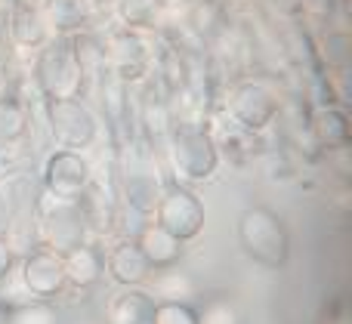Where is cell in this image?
Wrapping results in <instances>:
<instances>
[{
    "label": "cell",
    "mask_w": 352,
    "mask_h": 324,
    "mask_svg": "<svg viewBox=\"0 0 352 324\" xmlns=\"http://www.w3.org/2000/svg\"><path fill=\"white\" fill-rule=\"evenodd\" d=\"M238 244L244 247L254 263L266 269H281L291 257V235L275 210L269 207H248L238 220Z\"/></svg>",
    "instance_id": "1"
},
{
    "label": "cell",
    "mask_w": 352,
    "mask_h": 324,
    "mask_svg": "<svg viewBox=\"0 0 352 324\" xmlns=\"http://www.w3.org/2000/svg\"><path fill=\"white\" fill-rule=\"evenodd\" d=\"M167 152H170V164L179 179L204 183L217 173L219 148L210 130L198 127V124H173L170 136H167Z\"/></svg>",
    "instance_id": "2"
},
{
    "label": "cell",
    "mask_w": 352,
    "mask_h": 324,
    "mask_svg": "<svg viewBox=\"0 0 352 324\" xmlns=\"http://www.w3.org/2000/svg\"><path fill=\"white\" fill-rule=\"evenodd\" d=\"M34 80L47 102L50 99L84 96V71H80L78 53H74V40L56 37L53 43H47L43 53L37 56Z\"/></svg>",
    "instance_id": "3"
},
{
    "label": "cell",
    "mask_w": 352,
    "mask_h": 324,
    "mask_svg": "<svg viewBox=\"0 0 352 324\" xmlns=\"http://www.w3.org/2000/svg\"><path fill=\"white\" fill-rule=\"evenodd\" d=\"M37 226H41L43 247L56 253H65L87 241V216L78 201L53 198L43 192V201L37 204Z\"/></svg>",
    "instance_id": "4"
},
{
    "label": "cell",
    "mask_w": 352,
    "mask_h": 324,
    "mask_svg": "<svg viewBox=\"0 0 352 324\" xmlns=\"http://www.w3.org/2000/svg\"><path fill=\"white\" fill-rule=\"evenodd\" d=\"M47 124L50 133H53L56 146L59 148H72V152H80V148L93 146L99 133V121L90 111V105L80 96L74 99H50L47 102Z\"/></svg>",
    "instance_id": "5"
},
{
    "label": "cell",
    "mask_w": 352,
    "mask_h": 324,
    "mask_svg": "<svg viewBox=\"0 0 352 324\" xmlns=\"http://www.w3.org/2000/svg\"><path fill=\"white\" fill-rule=\"evenodd\" d=\"M204 204L195 192H188L186 185H167L161 189L158 204L152 210V222H158L161 229H167L170 235H176L179 241H192L201 235L204 229Z\"/></svg>",
    "instance_id": "6"
},
{
    "label": "cell",
    "mask_w": 352,
    "mask_h": 324,
    "mask_svg": "<svg viewBox=\"0 0 352 324\" xmlns=\"http://www.w3.org/2000/svg\"><path fill=\"white\" fill-rule=\"evenodd\" d=\"M226 115L238 124V127L250 130V133H260L278 115V99L260 80H244V84H235L226 99Z\"/></svg>",
    "instance_id": "7"
},
{
    "label": "cell",
    "mask_w": 352,
    "mask_h": 324,
    "mask_svg": "<svg viewBox=\"0 0 352 324\" xmlns=\"http://www.w3.org/2000/svg\"><path fill=\"white\" fill-rule=\"evenodd\" d=\"M93 183L90 161L80 152L72 148H59L47 158L43 164V192L53 198H65V201H78Z\"/></svg>",
    "instance_id": "8"
},
{
    "label": "cell",
    "mask_w": 352,
    "mask_h": 324,
    "mask_svg": "<svg viewBox=\"0 0 352 324\" xmlns=\"http://www.w3.org/2000/svg\"><path fill=\"white\" fill-rule=\"evenodd\" d=\"M19 281H22L25 294H31L34 300H53V297H59L68 288L65 269H62V253L50 251V247L31 251L22 259Z\"/></svg>",
    "instance_id": "9"
},
{
    "label": "cell",
    "mask_w": 352,
    "mask_h": 324,
    "mask_svg": "<svg viewBox=\"0 0 352 324\" xmlns=\"http://www.w3.org/2000/svg\"><path fill=\"white\" fill-rule=\"evenodd\" d=\"M102 59L109 62V74L118 78L121 84H136L148 74L152 68V53L148 43L133 31H121L109 40V53H102Z\"/></svg>",
    "instance_id": "10"
},
{
    "label": "cell",
    "mask_w": 352,
    "mask_h": 324,
    "mask_svg": "<svg viewBox=\"0 0 352 324\" xmlns=\"http://www.w3.org/2000/svg\"><path fill=\"white\" fill-rule=\"evenodd\" d=\"M105 272L121 288H142L152 275V266L146 263V257H142L133 238H124L105 253Z\"/></svg>",
    "instance_id": "11"
},
{
    "label": "cell",
    "mask_w": 352,
    "mask_h": 324,
    "mask_svg": "<svg viewBox=\"0 0 352 324\" xmlns=\"http://www.w3.org/2000/svg\"><path fill=\"white\" fill-rule=\"evenodd\" d=\"M136 247L142 251V257H146V263L155 269H170L182 259V244L186 241H179L176 235H170L167 229H161L158 222H146V226L136 232Z\"/></svg>",
    "instance_id": "12"
},
{
    "label": "cell",
    "mask_w": 352,
    "mask_h": 324,
    "mask_svg": "<svg viewBox=\"0 0 352 324\" xmlns=\"http://www.w3.org/2000/svg\"><path fill=\"white\" fill-rule=\"evenodd\" d=\"M62 269H65V281L72 288H93L99 284V278L105 275V253L96 244H78L72 251L62 253Z\"/></svg>",
    "instance_id": "13"
},
{
    "label": "cell",
    "mask_w": 352,
    "mask_h": 324,
    "mask_svg": "<svg viewBox=\"0 0 352 324\" xmlns=\"http://www.w3.org/2000/svg\"><path fill=\"white\" fill-rule=\"evenodd\" d=\"M152 309L155 297H148V290L140 288H124L121 294L111 297V303L105 306L111 324H152Z\"/></svg>",
    "instance_id": "14"
},
{
    "label": "cell",
    "mask_w": 352,
    "mask_h": 324,
    "mask_svg": "<svg viewBox=\"0 0 352 324\" xmlns=\"http://www.w3.org/2000/svg\"><path fill=\"white\" fill-rule=\"evenodd\" d=\"M312 133H316L318 146H324L328 152L343 148L349 142V117L343 108L337 105H322V108L312 115Z\"/></svg>",
    "instance_id": "15"
},
{
    "label": "cell",
    "mask_w": 352,
    "mask_h": 324,
    "mask_svg": "<svg viewBox=\"0 0 352 324\" xmlns=\"http://www.w3.org/2000/svg\"><path fill=\"white\" fill-rule=\"evenodd\" d=\"M148 297H158L155 303L161 300H173V303H188V297L195 294V284L186 272H176L173 266L170 269H155L148 275Z\"/></svg>",
    "instance_id": "16"
},
{
    "label": "cell",
    "mask_w": 352,
    "mask_h": 324,
    "mask_svg": "<svg viewBox=\"0 0 352 324\" xmlns=\"http://www.w3.org/2000/svg\"><path fill=\"white\" fill-rule=\"evenodd\" d=\"M158 195H161V189L152 173H127V176H124V201H127V207L133 210V213L152 216L155 204H158Z\"/></svg>",
    "instance_id": "17"
},
{
    "label": "cell",
    "mask_w": 352,
    "mask_h": 324,
    "mask_svg": "<svg viewBox=\"0 0 352 324\" xmlns=\"http://www.w3.org/2000/svg\"><path fill=\"white\" fill-rule=\"evenodd\" d=\"M93 3L90 0H50L47 3V22L53 25L59 34L65 31H78L90 22Z\"/></svg>",
    "instance_id": "18"
},
{
    "label": "cell",
    "mask_w": 352,
    "mask_h": 324,
    "mask_svg": "<svg viewBox=\"0 0 352 324\" xmlns=\"http://www.w3.org/2000/svg\"><path fill=\"white\" fill-rule=\"evenodd\" d=\"M28 133V108L16 96H0V142H22Z\"/></svg>",
    "instance_id": "19"
},
{
    "label": "cell",
    "mask_w": 352,
    "mask_h": 324,
    "mask_svg": "<svg viewBox=\"0 0 352 324\" xmlns=\"http://www.w3.org/2000/svg\"><path fill=\"white\" fill-rule=\"evenodd\" d=\"M6 324H59V315L50 300H22L6 309Z\"/></svg>",
    "instance_id": "20"
},
{
    "label": "cell",
    "mask_w": 352,
    "mask_h": 324,
    "mask_svg": "<svg viewBox=\"0 0 352 324\" xmlns=\"http://www.w3.org/2000/svg\"><path fill=\"white\" fill-rule=\"evenodd\" d=\"M195 312H198V324H241L235 303L226 300V297H213Z\"/></svg>",
    "instance_id": "21"
},
{
    "label": "cell",
    "mask_w": 352,
    "mask_h": 324,
    "mask_svg": "<svg viewBox=\"0 0 352 324\" xmlns=\"http://www.w3.org/2000/svg\"><path fill=\"white\" fill-rule=\"evenodd\" d=\"M12 37H16V43H22V47H37V43H43V37H47L43 19L37 16V12H19L16 25H12Z\"/></svg>",
    "instance_id": "22"
},
{
    "label": "cell",
    "mask_w": 352,
    "mask_h": 324,
    "mask_svg": "<svg viewBox=\"0 0 352 324\" xmlns=\"http://www.w3.org/2000/svg\"><path fill=\"white\" fill-rule=\"evenodd\" d=\"M152 324H198V312L188 303L161 300L152 309Z\"/></svg>",
    "instance_id": "23"
},
{
    "label": "cell",
    "mask_w": 352,
    "mask_h": 324,
    "mask_svg": "<svg viewBox=\"0 0 352 324\" xmlns=\"http://www.w3.org/2000/svg\"><path fill=\"white\" fill-rule=\"evenodd\" d=\"M121 16L127 25L146 28V25H155L158 3H155V0H121Z\"/></svg>",
    "instance_id": "24"
},
{
    "label": "cell",
    "mask_w": 352,
    "mask_h": 324,
    "mask_svg": "<svg viewBox=\"0 0 352 324\" xmlns=\"http://www.w3.org/2000/svg\"><path fill=\"white\" fill-rule=\"evenodd\" d=\"M25 164V154L19 148V142H0V185L6 179H12Z\"/></svg>",
    "instance_id": "25"
},
{
    "label": "cell",
    "mask_w": 352,
    "mask_h": 324,
    "mask_svg": "<svg viewBox=\"0 0 352 324\" xmlns=\"http://www.w3.org/2000/svg\"><path fill=\"white\" fill-rule=\"evenodd\" d=\"M12 269H16V253H12L10 241L0 235V281H6L12 275Z\"/></svg>",
    "instance_id": "26"
},
{
    "label": "cell",
    "mask_w": 352,
    "mask_h": 324,
    "mask_svg": "<svg viewBox=\"0 0 352 324\" xmlns=\"http://www.w3.org/2000/svg\"><path fill=\"white\" fill-rule=\"evenodd\" d=\"M12 222V201H10V192L0 185V232H6Z\"/></svg>",
    "instance_id": "27"
}]
</instances>
